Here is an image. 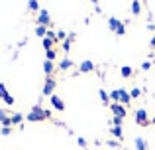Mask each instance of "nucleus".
Returning a JSON list of instances; mask_svg holds the SVG:
<instances>
[{
    "mask_svg": "<svg viewBox=\"0 0 155 150\" xmlns=\"http://www.w3.org/2000/svg\"><path fill=\"white\" fill-rule=\"evenodd\" d=\"M110 132H112L116 138H124V131H122V127H112V128H110Z\"/></svg>",
    "mask_w": 155,
    "mask_h": 150,
    "instance_id": "aec40b11",
    "label": "nucleus"
},
{
    "mask_svg": "<svg viewBox=\"0 0 155 150\" xmlns=\"http://www.w3.org/2000/svg\"><path fill=\"white\" fill-rule=\"evenodd\" d=\"M108 95H110V101H112V103H120V105H124V107H130V105H132V97H130V93L126 91V89H112Z\"/></svg>",
    "mask_w": 155,
    "mask_h": 150,
    "instance_id": "f257e3e1",
    "label": "nucleus"
},
{
    "mask_svg": "<svg viewBox=\"0 0 155 150\" xmlns=\"http://www.w3.org/2000/svg\"><path fill=\"white\" fill-rule=\"evenodd\" d=\"M65 38H67V34H65V30H59V32H57V40H61V42H65Z\"/></svg>",
    "mask_w": 155,
    "mask_h": 150,
    "instance_id": "cd10ccee",
    "label": "nucleus"
},
{
    "mask_svg": "<svg viewBox=\"0 0 155 150\" xmlns=\"http://www.w3.org/2000/svg\"><path fill=\"white\" fill-rule=\"evenodd\" d=\"M6 95H8V89H6V85H4V83H0V99H4Z\"/></svg>",
    "mask_w": 155,
    "mask_h": 150,
    "instance_id": "393cba45",
    "label": "nucleus"
},
{
    "mask_svg": "<svg viewBox=\"0 0 155 150\" xmlns=\"http://www.w3.org/2000/svg\"><path fill=\"white\" fill-rule=\"evenodd\" d=\"M43 71H45L47 77H51V73L55 71V63H53V61H47V59H45V63H43Z\"/></svg>",
    "mask_w": 155,
    "mask_h": 150,
    "instance_id": "9b49d317",
    "label": "nucleus"
},
{
    "mask_svg": "<svg viewBox=\"0 0 155 150\" xmlns=\"http://www.w3.org/2000/svg\"><path fill=\"white\" fill-rule=\"evenodd\" d=\"M112 123H114V127H122L124 119H120V117H112Z\"/></svg>",
    "mask_w": 155,
    "mask_h": 150,
    "instance_id": "a878e982",
    "label": "nucleus"
},
{
    "mask_svg": "<svg viewBox=\"0 0 155 150\" xmlns=\"http://www.w3.org/2000/svg\"><path fill=\"white\" fill-rule=\"evenodd\" d=\"M79 69H81V73H91V71H94V63L91 59H87V61H83L79 65Z\"/></svg>",
    "mask_w": 155,
    "mask_h": 150,
    "instance_id": "6e6552de",
    "label": "nucleus"
},
{
    "mask_svg": "<svg viewBox=\"0 0 155 150\" xmlns=\"http://www.w3.org/2000/svg\"><path fill=\"white\" fill-rule=\"evenodd\" d=\"M110 113H112V117H120V119L128 117V109L120 103H110Z\"/></svg>",
    "mask_w": 155,
    "mask_h": 150,
    "instance_id": "20e7f679",
    "label": "nucleus"
},
{
    "mask_svg": "<svg viewBox=\"0 0 155 150\" xmlns=\"http://www.w3.org/2000/svg\"><path fill=\"white\" fill-rule=\"evenodd\" d=\"M132 14L134 16L141 14V2H140V0H134V2H132Z\"/></svg>",
    "mask_w": 155,
    "mask_h": 150,
    "instance_id": "4468645a",
    "label": "nucleus"
},
{
    "mask_svg": "<svg viewBox=\"0 0 155 150\" xmlns=\"http://www.w3.org/2000/svg\"><path fill=\"white\" fill-rule=\"evenodd\" d=\"M149 46H151V47H155V34H153V38H151V42H149Z\"/></svg>",
    "mask_w": 155,
    "mask_h": 150,
    "instance_id": "473e14b6",
    "label": "nucleus"
},
{
    "mask_svg": "<svg viewBox=\"0 0 155 150\" xmlns=\"http://www.w3.org/2000/svg\"><path fill=\"white\" fill-rule=\"evenodd\" d=\"M22 120H24V117L20 115V113H14V115L10 117V124L14 127V124H22Z\"/></svg>",
    "mask_w": 155,
    "mask_h": 150,
    "instance_id": "dca6fc26",
    "label": "nucleus"
},
{
    "mask_svg": "<svg viewBox=\"0 0 155 150\" xmlns=\"http://www.w3.org/2000/svg\"><path fill=\"white\" fill-rule=\"evenodd\" d=\"M47 119H51V111L41 109L39 105H34V109L28 113V120H31V123H41V120H47Z\"/></svg>",
    "mask_w": 155,
    "mask_h": 150,
    "instance_id": "f03ea898",
    "label": "nucleus"
},
{
    "mask_svg": "<svg viewBox=\"0 0 155 150\" xmlns=\"http://www.w3.org/2000/svg\"><path fill=\"white\" fill-rule=\"evenodd\" d=\"M134 115H136V124H140V127H149V124H151V120H149L145 109H137Z\"/></svg>",
    "mask_w": 155,
    "mask_h": 150,
    "instance_id": "7ed1b4c3",
    "label": "nucleus"
},
{
    "mask_svg": "<svg viewBox=\"0 0 155 150\" xmlns=\"http://www.w3.org/2000/svg\"><path fill=\"white\" fill-rule=\"evenodd\" d=\"M35 22H38V26H45V28H49V26H51L49 12H47V10H39V14H38V18H35Z\"/></svg>",
    "mask_w": 155,
    "mask_h": 150,
    "instance_id": "423d86ee",
    "label": "nucleus"
},
{
    "mask_svg": "<svg viewBox=\"0 0 155 150\" xmlns=\"http://www.w3.org/2000/svg\"><path fill=\"white\" fill-rule=\"evenodd\" d=\"M45 58H47V61H55V58H57V50H49V51H45Z\"/></svg>",
    "mask_w": 155,
    "mask_h": 150,
    "instance_id": "5701e85b",
    "label": "nucleus"
},
{
    "mask_svg": "<svg viewBox=\"0 0 155 150\" xmlns=\"http://www.w3.org/2000/svg\"><path fill=\"white\" fill-rule=\"evenodd\" d=\"M130 97H132V99H140V97H141V89L140 87H134L132 91H130Z\"/></svg>",
    "mask_w": 155,
    "mask_h": 150,
    "instance_id": "4be33fe9",
    "label": "nucleus"
},
{
    "mask_svg": "<svg viewBox=\"0 0 155 150\" xmlns=\"http://www.w3.org/2000/svg\"><path fill=\"white\" fill-rule=\"evenodd\" d=\"M120 75L124 77V79H128V77H132L134 75V69L130 65H122V69H120Z\"/></svg>",
    "mask_w": 155,
    "mask_h": 150,
    "instance_id": "f8f14e48",
    "label": "nucleus"
},
{
    "mask_svg": "<svg viewBox=\"0 0 155 150\" xmlns=\"http://www.w3.org/2000/svg\"><path fill=\"white\" fill-rule=\"evenodd\" d=\"M47 30H49V28H45V26H35V36H39V38H45L47 36Z\"/></svg>",
    "mask_w": 155,
    "mask_h": 150,
    "instance_id": "f3484780",
    "label": "nucleus"
},
{
    "mask_svg": "<svg viewBox=\"0 0 155 150\" xmlns=\"http://www.w3.org/2000/svg\"><path fill=\"white\" fill-rule=\"evenodd\" d=\"M151 124H155V117H153V119H151Z\"/></svg>",
    "mask_w": 155,
    "mask_h": 150,
    "instance_id": "f704fd0d",
    "label": "nucleus"
},
{
    "mask_svg": "<svg viewBox=\"0 0 155 150\" xmlns=\"http://www.w3.org/2000/svg\"><path fill=\"white\" fill-rule=\"evenodd\" d=\"M98 95H100V101H102L104 105H110V103H112V101H110V95L104 91V89H100V91H98Z\"/></svg>",
    "mask_w": 155,
    "mask_h": 150,
    "instance_id": "6ab92c4d",
    "label": "nucleus"
},
{
    "mask_svg": "<svg viewBox=\"0 0 155 150\" xmlns=\"http://www.w3.org/2000/svg\"><path fill=\"white\" fill-rule=\"evenodd\" d=\"M55 87H57V81L53 79V77H47L45 83H43V89H41L43 97H51V95H53V91H55Z\"/></svg>",
    "mask_w": 155,
    "mask_h": 150,
    "instance_id": "39448f33",
    "label": "nucleus"
},
{
    "mask_svg": "<svg viewBox=\"0 0 155 150\" xmlns=\"http://www.w3.org/2000/svg\"><path fill=\"white\" fill-rule=\"evenodd\" d=\"M91 2H92V4H98V0H91Z\"/></svg>",
    "mask_w": 155,
    "mask_h": 150,
    "instance_id": "72a5a7b5",
    "label": "nucleus"
},
{
    "mask_svg": "<svg viewBox=\"0 0 155 150\" xmlns=\"http://www.w3.org/2000/svg\"><path fill=\"white\" fill-rule=\"evenodd\" d=\"M136 150H147V140L141 138V136H137L136 138Z\"/></svg>",
    "mask_w": 155,
    "mask_h": 150,
    "instance_id": "ddd939ff",
    "label": "nucleus"
},
{
    "mask_svg": "<svg viewBox=\"0 0 155 150\" xmlns=\"http://www.w3.org/2000/svg\"><path fill=\"white\" fill-rule=\"evenodd\" d=\"M124 34H126V24H122V26L116 30V36H124Z\"/></svg>",
    "mask_w": 155,
    "mask_h": 150,
    "instance_id": "c85d7f7f",
    "label": "nucleus"
},
{
    "mask_svg": "<svg viewBox=\"0 0 155 150\" xmlns=\"http://www.w3.org/2000/svg\"><path fill=\"white\" fill-rule=\"evenodd\" d=\"M77 142H79V146H81V148H84V146H87V140H84V138H81V136L77 138Z\"/></svg>",
    "mask_w": 155,
    "mask_h": 150,
    "instance_id": "c756f323",
    "label": "nucleus"
},
{
    "mask_svg": "<svg viewBox=\"0 0 155 150\" xmlns=\"http://www.w3.org/2000/svg\"><path fill=\"white\" fill-rule=\"evenodd\" d=\"M41 44H43V50H45V51H49V50H53V44H55V42H53V40H49V38L45 36V38L41 40Z\"/></svg>",
    "mask_w": 155,
    "mask_h": 150,
    "instance_id": "a211bd4d",
    "label": "nucleus"
},
{
    "mask_svg": "<svg viewBox=\"0 0 155 150\" xmlns=\"http://www.w3.org/2000/svg\"><path fill=\"white\" fill-rule=\"evenodd\" d=\"M149 67H151V63H149V61H143V63H141V69H143V71H147Z\"/></svg>",
    "mask_w": 155,
    "mask_h": 150,
    "instance_id": "2f4dec72",
    "label": "nucleus"
},
{
    "mask_svg": "<svg viewBox=\"0 0 155 150\" xmlns=\"http://www.w3.org/2000/svg\"><path fill=\"white\" fill-rule=\"evenodd\" d=\"M120 26H122V22H120L118 18H114V16H112V18H108V28L114 32V34H116V30H118Z\"/></svg>",
    "mask_w": 155,
    "mask_h": 150,
    "instance_id": "1a4fd4ad",
    "label": "nucleus"
},
{
    "mask_svg": "<svg viewBox=\"0 0 155 150\" xmlns=\"http://www.w3.org/2000/svg\"><path fill=\"white\" fill-rule=\"evenodd\" d=\"M10 132H12V128H10V127H2V134H4V136H8Z\"/></svg>",
    "mask_w": 155,
    "mask_h": 150,
    "instance_id": "7c9ffc66",
    "label": "nucleus"
},
{
    "mask_svg": "<svg viewBox=\"0 0 155 150\" xmlns=\"http://www.w3.org/2000/svg\"><path fill=\"white\" fill-rule=\"evenodd\" d=\"M0 123H2L4 127H12V124H10V117H8V111H4V109H0Z\"/></svg>",
    "mask_w": 155,
    "mask_h": 150,
    "instance_id": "9d476101",
    "label": "nucleus"
},
{
    "mask_svg": "<svg viewBox=\"0 0 155 150\" xmlns=\"http://www.w3.org/2000/svg\"><path fill=\"white\" fill-rule=\"evenodd\" d=\"M61 50H63V51H65V54H67V51H69V50H71V42H69V40H65V42H63V44H61Z\"/></svg>",
    "mask_w": 155,
    "mask_h": 150,
    "instance_id": "b1692460",
    "label": "nucleus"
},
{
    "mask_svg": "<svg viewBox=\"0 0 155 150\" xmlns=\"http://www.w3.org/2000/svg\"><path fill=\"white\" fill-rule=\"evenodd\" d=\"M28 8H30L31 12H39V2L38 0H30V2H28Z\"/></svg>",
    "mask_w": 155,
    "mask_h": 150,
    "instance_id": "412c9836",
    "label": "nucleus"
},
{
    "mask_svg": "<svg viewBox=\"0 0 155 150\" xmlns=\"http://www.w3.org/2000/svg\"><path fill=\"white\" fill-rule=\"evenodd\" d=\"M49 103H51V107L55 109V111H59V113H63V111H65V101L61 99L59 95H55V93H53V95L49 97Z\"/></svg>",
    "mask_w": 155,
    "mask_h": 150,
    "instance_id": "0eeeda50",
    "label": "nucleus"
},
{
    "mask_svg": "<svg viewBox=\"0 0 155 150\" xmlns=\"http://www.w3.org/2000/svg\"><path fill=\"white\" fill-rule=\"evenodd\" d=\"M4 103H6V105H14V103H16V101H14V97H12V95H10V93H8V95H6V97H4Z\"/></svg>",
    "mask_w": 155,
    "mask_h": 150,
    "instance_id": "bb28decb",
    "label": "nucleus"
},
{
    "mask_svg": "<svg viewBox=\"0 0 155 150\" xmlns=\"http://www.w3.org/2000/svg\"><path fill=\"white\" fill-rule=\"evenodd\" d=\"M73 65H75V63H73L71 59H63V61L59 63V69H61V71H69V69H71Z\"/></svg>",
    "mask_w": 155,
    "mask_h": 150,
    "instance_id": "2eb2a0df",
    "label": "nucleus"
}]
</instances>
